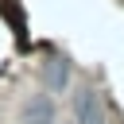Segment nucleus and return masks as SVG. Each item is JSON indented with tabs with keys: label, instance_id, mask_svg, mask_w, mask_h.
Wrapping results in <instances>:
<instances>
[{
	"label": "nucleus",
	"instance_id": "20e7f679",
	"mask_svg": "<svg viewBox=\"0 0 124 124\" xmlns=\"http://www.w3.org/2000/svg\"><path fill=\"white\" fill-rule=\"evenodd\" d=\"M0 12L8 16V23H12V31H16L19 46H23V43H27V39H23V27H27V23H23V12H19V4H16V0H0Z\"/></svg>",
	"mask_w": 124,
	"mask_h": 124
},
{
	"label": "nucleus",
	"instance_id": "f257e3e1",
	"mask_svg": "<svg viewBox=\"0 0 124 124\" xmlns=\"http://www.w3.org/2000/svg\"><path fill=\"white\" fill-rule=\"evenodd\" d=\"M74 116H78V124H108V116H105V101H101V93L89 89V85L74 93Z\"/></svg>",
	"mask_w": 124,
	"mask_h": 124
},
{
	"label": "nucleus",
	"instance_id": "f03ea898",
	"mask_svg": "<svg viewBox=\"0 0 124 124\" xmlns=\"http://www.w3.org/2000/svg\"><path fill=\"white\" fill-rule=\"evenodd\" d=\"M43 81H46L54 93H62V89H66V81H70V66H66L62 58H50V62L43 66Z\"/></svg>",
	"mask_w": 124,
	"mask_h": 124
},
{
	"label": "nucleus",
	"instance_id": "7ed1b4c3",
	"mask_svg": "<svg viewBox=\"0 0 124 124\" xmlns=\"http://www.w3.org/2000/svg\"><path fill=\"white\" fill-rule=\"evenodd\" d=\"M23 116H27V124H54V105H50V97H31Z\"/></svg>",
	"mask_w": 124,
	"mask_h": 124
}]
</instances>
